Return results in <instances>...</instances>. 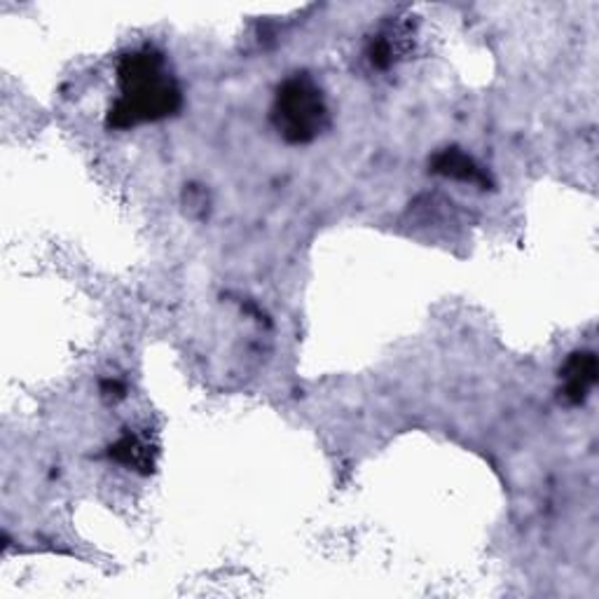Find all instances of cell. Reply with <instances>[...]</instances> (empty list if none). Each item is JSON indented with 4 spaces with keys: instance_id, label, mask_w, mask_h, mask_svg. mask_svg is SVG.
<instances>
[{
    "instance_id": "6da1fadb",
    "label": "cell",
    "mask_w": 599,
    "mask_h": 599,
    "mask_svg": "<svg viewBox=\"0 0 599 599\" xmlns=\"http://www.w3.org/2000/svg\"><path fill=\"white\" fill-rule=\"evenodd\" d=\"M183 109V90L169 59L153 45L122 54L117 61V99L109 109L106 127L136 130L174 117Z\"/></svg>"
},
{
    "instance_id": "7a4b0ae2",
    "label": "cell",
    "mask_w": 599,
    "mask_h": 599,
    "mask_svg": "<svg viewBox=\"0 0 599 599\" xmlns=\"http://www.w3.org/2000/svg\"><path fill=\"white\" fill-rule=\"evenodd\" d=\"M272 127L291 146H307L317 141L330 125V113L323 90L307 73L286 78L275 92Z\"/></svg>"
},
{
    "instance_id": "3957f363",
    "label": "cell",
    "mask_w": 599,
    "mask_h": 599,
    "mask_svg": "<svg viewBox=\"0 0 599 599\" xmlns=\"http://www.w3.org/2000/svg\"><path fill=\"white\" fill-rule=\"evenodd\" d=\"M597 357L592 351H574L560 370V399L567 405H583L597 384Z\"/></svg>"
},
{
    "instance_id": "277c9868",
    "label": "cell",
    "mask_w": 599,
    "mask_h": 599,
    "mask_svg": "<svg viewBox=\"0 0 599 599\" xmlns=\"http://www.w3.org/2000/svg\"><path fill=\"white\" fill-rule=\"evenodd\" d=\"M428 167L433 174L452 178V180L478 185V188H489L492 185L487 169L481 167V164L475 162L468 153H464L462 148H445V151L436 153L431 157Z\"/></svg>"
},
{
    "instance_id": "5b68a950",
    "label": "cell",
    "mask_w": 599,
    "mask_h": 599,
    "mask_svg": "<svg viewBox=\"0 0 599 599\" xmlns=\"http://www.w3.org/2000/svg\"><path fill=\"white\" fill-rule=\"evenodd\" d=\"M155 454L157 450L151 445V438L136 431L122 433V436L109 447L111 462L143 475L155 471Z\"/></svg>"
},
{
    "instance_id": "8992f818",
    "label": "cell",
    "mask_w": 599,
    "mask_h": 599,
    "mask_svg": "<svg viewBox=\"0 0 599 599\" xmlns=\"http://www.w3.org/2000/svg\"><path fill=\"white\" fill-rule=\"evenodd\" d=\"M405 33L401 29H384L368 40L365 59L375 71L394 69L405 54Z\"/></svg>"
},
{
    "instance_id": "52a82bcc",
    "label": "cell",
    "mask_w": 599,
    "mask_h": 599,
    "mask_svg": "<svg viewBox=\"0 0 599 599\" xmlns=\"http://www.w3.org/2000/svg\"><path fill=\"white\" fill-rule=\"evenodd\" d=\"M101 396L115 403L120 399H125V386H122V382H117V380H106L101 384Z\"/></svg>"
}]
</instances>
